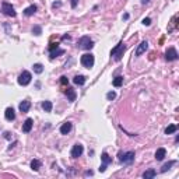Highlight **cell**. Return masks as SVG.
<instances>
[{"label": "cell", "instance_id": "cell-1", "mask_svg": "<svg viewBox=\"0 0 179 179\" xmlns=\"http://www.w3.org/2000/svg\"><path fill=\"white\" fill-rule=\"evenodd\" d=\"M134 157H136L134 151H126V153L119 151V153H118V160L121 161V162H123V164H126V165L132 164L133 161H134Z\"/></svg>", "mask_w": 179, "mask_h": 179}, {"label": "cell", "instance_id": "cell-2", "mask_svg": "<svg viewBox=\"0 0 179 179\" xmlns=\"http://www.w3.org/2000/svg\"><path fill=\"white\" fill-rule=\"evenodd\" d=\"M124 51H126V46H124V44H123V42H119V44H118L116 46H115L112 51H111V56L113 58V60L119 62V60L122 59V56H123Z\"/></svg>", "mask_w": 179, "mask_h": 179}, {"label": "cell", "instance_id": "cell-3", "mask_svg": "<svg viewBox=\"0 0 179 179\" xmlns=\"http://www.w3.org/2000/svg\"><path fill=\"white\" fill-rule=\"evenodd\" d=\"M77 46L80 48V49L90 51V49H92V46H94V42L91 41V38H90V37L84 35V37H81L80 39H78V42H77Z\"/></svg>", "mask_w": 179, "mask_h": 179}, {"label": "cell", "instance_id": "cell-4", "mask_svg": "<svg viewBox=\"0 0 179 179\" xmlns=\"http://www.w3.org/2000/svg\"><path fill=\"white\" fill-rule=\"evenodd\" d=\"M80 63L85 67V69H91V67L94 66V63H95L94 55H92V53H85V55H83L81 56V59H80Z\"/></svg>", "mask_w": 179, "mask_h": 179}, {"label": "cell", "instance_id": "cell-5", "mask_svg": "<svg viewBox=\"0 0 179 179\" xmlns=\"http://www.w3.org/2000/svg\"><path fill=\"white\" fill-rule=\"evenodd\" d=\"M31 80H32V76H31V73L27 71V70H24V71L18 76V84L22 85V87L28 85L29 83H31Z\"/></svg>", "mask_w": 179, "mask_h": 179}, {"label": "cell", "instance_id": "cell-6", "mask_svg": "<svg viewBox=\"0 0 179 179\" xmlns=\"http://www.w3.org/2000/svg\"><path fill=\"white\" fill-rule=\"evenodd\" d=\"M2 11H3V14L8 15V17H15V15H17L14 7H13L8 2H3V3H2Z\"/></svg>", "mask_w": 179, "mask_h": 179}, {"label": "cell", "instance_id": "cell-7", "mask_svg": "<svg viewBox=\"0 0 179 179\" xmlns=\"http://www.w3.org/2000/svg\"><path fill=\"white\" fill-rule=\"evenodd\" d=\"M83 151H84V147H83V144H80V143H76V144L73 146V148H71V153H70V155H71V158H78V157H81Z\"/></svg>", "mask_w": 179, "mask_h": 179}, {"label": "cell", "instance_id": "cell-8", "mask_svg": "<svg viewBox=\"0 0 179 179\" xmlns=\"http://www.w3.org/2000/svg\"><path fill=\"white\" fill-rule=\"evenodd\" d=\"M179 56H178V52H176V49L174 46L168 48L167 49V52H165V59L168 60V62H174V60H176Z\"/></svg>", "mask_w": 179, "mask_h": 179}, {"label": "cell", "instance_id": "cell-9", "mask_svg": "<svg viewBox=\"0 0 179 179\" xmlns=\"http://www.w3.org/2000/svg\"><path fill=\"white\" fill-rule=\"evenodd\" d=\"M101 160H102V164H101V167H99V172H105L106 167L112 162V158L108 155V153H102V155H101Z\"/></svg>", "mask_w": 179, "mask_h": 179}, {"label": "cell", "instance_id": "cell-10", "mask_svg": "<svg viewBox=\"0 0 179 179\" xmlns=\"http://www.w3.org/2000/svg\"><path fill=\"white\" fill-rule=\"evenodd\" d=\"M148 49V42L147 41H143V42H140V45L137 46V49H136V56H141L144 52Z\"/></svg>", "mask_w": 179, "mask_h": 179}, {"label": "cell", "instance_id": "cell-11", "mask_svg": "<svg viewBox=\"0 0 179 179\" xmlns=\"http://www.w3.org/2000/svg\"><path fill=\"white\" fill-rule=\"evenodd\" d=\"M32 124H34V121L31 119V118L25 119V122H24V124H22V132H24V133H29V132H31V129H32Z\"/></svg>", "mask_w": 179, "mask_h": 179}, {"label": "cell", "instance_id": "cell-12", "mask_svg": "<svg viewBox=\"0 0 179 179\" xmlns=\"http://www.w3.org/2000/svg\"><path fill=\"white\" fill-rule=\"evenodd\" d=\"M18 108H20V111H21L22 113H27L29 111V108H31V102H29L28 99H24V101H21V102H20Z\"/></svg>", "mask_w": 179, "mask_h": 179}, {"label": "cell", "instance_id": "cell-13", "mask_svg": "<svg viewBox=\"0 0 179 179\" xmlns=\"http://www.w3.org/2000/svg\"><path fill=\"white\" fill-rule=\"evenodd\" d=\"M165 157H167V150H165L164 147H160V148L155 151V160H157V161H162Z\"/></svg>", "mask_w": 179, "mask_h": 179}, {"label": "cell", "instance_id": "cell-14", "mask_svg": "<svg viewBox=\"0 0 179 179\" xmlns=\"http://www.w3.org/2000/svg\"><path fill=\"white\" fill-rule=\"evenodd\" d=\"M4 118H6V121L11 122V121H14L15 119V112L13 108H7L6 109V112H4Z\"/></svg>", "mask_w": 179, "mask_h": 179}, {"label": "cell", "instance_id": "cell-15", "mask_svg": "<svg viewBox=\"0 0 179 179\" xmlns=\"http://www.w3.org/2000/svg\"><path fill=\"white\" fill-rule=\"evenodd\" d=\"M66 95H67V98H69L70 102H74V101H76L77 94H76V90H74V88L67 87V90H66Z\"/></svg>", "mask_w": 179, "mask_h": 179}, {"label": "cell", "instance_id": "cell-16", "mask_svg": "<svg viewBox=\"0 0 179 179\" xmlns=\"http://www.w3.org/2000/svg\"><path fill=\"white\" fill-rule=\"evenodd\" d=\"M71 128H73V126H71L70 122H65V123L60 126V133H62V134H69Z\"/></svg>", "mask_w": 179, "mask_h": 179}, {"label": "cell", "instance_id": "cell-17", "mask_svg": "<svg viewBox=\"0 0 179 179\" xmlns=\"http://www.w3.org/2000/svg\"><path fill=\"white\" fill-rule=\"evenodd\" d=\"M35 13H37V6H35V4L29 6V7H27L25 10H24V14H25L27 17H29V15H34Z\"/></svg>", "mask_w": 179, "mask_h": 179}, {"label": "cell", "instance_id": "cell-18", "mask_svg": "<svg viewBox=\"0 0 179 179\" xmlns=\"http://www.w3.org/2000/svg\"><path fill=\"white\" fill-rule=\"evenodd\" d=\"M49 52H51V56H49L51 59H55V58H58L59 55H63V53H65V51H63V49H60V48L52 49V51H49Z\"/></svg>", "mask_w": 179, "mask_h": 179}, {"label": "cell", "instance_id": "cell-19", "mask_svg": "<svg viewBox=\"0 0 179 179\" xmlns=\"http://www.w3.org/2000/svg\"><path fill=\"white\" fill-rule=\"evenodd\" d=\"M73 81H74V84H77V85H84L85 84V77L78 74V76H76L73 78Z\"/></svg>", "mask_w": 179, "mask_h": 179}, {"label": "cell", "instance_id": "cell-20", "mask_svg": "<svg viewBox=\"0 0 179 179\" xmlns=\"http://www.w3.org/2000/svg\"><path fill=\"white\" fill-rule=\"evenodd\" d=\"M155 175H157V172L154 171V169H147V171L143 174V178L144 179H151V178H154Z\"/></svg>", "mask_w": 179, "mask_h": 179}, {"label": "cell", "instance_id": "cell-21", "mask_svg": "<svg viewBox=\"0 0 179 179\" xmlns=\"http://www.w3.org/2000/svg\"><path fill=\"white\" fill-rule=\"evenodd\" d=\"M178 130V124H169L168 128L165 129V134H174Z\"/></svg>", "mask_w": 179, "mask_h": 179}, {"label": "cell", "instance_id": "cell-22", "mask_svg": "<svg viewBox=\"0 0 179 179\" xmlns=\"http://www.w3.org/2000/svg\"><path fill=\"white\" fill-rule=\"evenodd\" d=\"M113 87H121L122 84H123V77L122 76H118V77H115L113 78Z\"/></svg>", "mask_w": 179, "mask_h": 179}, {"label": "cell", "instance_id": "cell-23", "mask_svg": "<svg viewBox=\"0 0 179 179\" xmlns=\"http://www.w3.org/2000/svg\"><path fill=\"white\" fill-rule=\"evenodd\" d=\"M42 109L45 112H52V102L51 101H44L42 102Z\"/></svg>", "mask_w": 179, "mask_h": 179}, {"label": "cell", "instance_id": "cell-24", "mask_svg": "<svg viewBox=\"0 0 179 179\" xmlns=\"http://www.w3.org/2000/svg\"><path fill=\"white\" fill-rule=\"evenodd\" d=\"M31 168H32L34 171H39V168H41V161L39 160H32V161H31Z\"/></svg>", "mask_w": 179, "mask_h": 179}, {"label": "cell", "instance_id": "cell-25", "mask_svg": "<svg viewBox=\"0 0 179 179\" xmlns=\"http://www.w3.org/2000/svg\"><path fill=\"white\" fill-rule=\"evenodd\" d=\"M175 164H176V161H169V162L164 164V165H162V168H161V172H167L172 167V165H175Z\"/></svg>", "mask_w": 179, "mask_h": 179}, {"label": "cell", "instance_id": "cell-26", "mask_svg": "<svg viewBox=\"0 0 179 179\" xmlns=\"http://www.w3.org/2000/svg\"><path fill=\"white\" fill-rule=\"evenodd\" d=\"M32 69H34V71H35L37 74H41L42 71H44V66H42L41 63H35V65L32 66Z\"/></svg>", "mask_w": 179, "mask_h": 179}, {"label": "cell", "instance_id": "cell-27", "mask_svg": "<svg viewBox=\"0 0 179 179\" xmlns=\"http://www.w3.org/2000/svg\"><path fill=\"white\" fill-rule=\"evenodd\" d=\"M32 32L35 34V35H41V34H42V28H41L39 25H34L32 27Z\"/></svg>", "mask_w": 179, "mask_h": 179}, {"label": "cell", "instance_id": "cell-28", "mask_svg": "<svg viewBox=\"0 0 179 179\" xmlns=\"http://www.w3.org/2000/svg\"><path fill=\"white\" fill-rule=\"evenodd\" d=\"M115 97H116V92L115 91H109L108 94H106V98L109 99V101H112V99H115Z\"/></svg>", "mask_w": 179, "mask_h": 179}, {"label": "cell", "instance_id": "cell-29", "mask_svg": "<svg viewBox=\"0 0 179 179\" xmlns=\"http://www.w3.org/2000/svg\"><path fill=\"white\" fill-rule=\"evenodd\" d=\"M67 83H69V80H67V77H66V76H62V77H60V84L67 85Z\"/></svg>", "mask_w": 179, "mask_h": 179}, {"label": "cell", "instance_id": "cell-30", "mask_svg": "<svg viewBox=\"0 0 179 179\" xmlns=\"http://www.w3.org/2000/svg\"><path fill=\"white\" fill-rule=\"evenodd\" d=\"M143 24L148 27V25L151 24V18H148V17H147V18H144V20H143Z\"/></svg>", "mask_w": 179, "mask_h": 179}, {"label": "cell", "instance_id": "cell-31", "mask_svg": "<svg viewBox=\"0 0 179 179\" xmlns=\"http://www.w3.org/2000/svg\"><path fill=\"white\" fill-rule=\"evenodd\" d=\"M60 6H62V3H60V2H55V3L52 4V7H53V8H56V7H60Z\"/></svg>", "mask_w": 179, "mask_h": 179}, {"label": "cell", "instance_id": "cell-32", "mask_svg": "<svg viewBox=\"0 0 179 179\" xmlns=\"http://www.w3.org/2000/svg\"><path fill=\"white\" fill-rule=\"evenodd\" d=\"M56 48H59V44H52L51 46H49V51H52V49H56Z\"/></svg>", "mask_w": 179, "mask_h": 179}, {"label": "cell", "instance_id": "cell-33", "mask_svg": "<svg viewBox=\"0 0 179 179\" xmlns=\"http://www.w3.org/2000/svg\"><path fill=\"white\" fill-rule=\"evenodd\" d=\"M77 2H78V0H71V7L73 8L77 7Z\"/></svg>", "mask_w": 179, "mask_h": 179}, {"label": "cell", "instance_id": "cell-34", "mask_svg": "<svg viewBox=\"0 0 179 179\" xmlns=\"http://www.w3.org/2000/svg\"><path fill=\"white\" fill-rule=\"evenodd\" d=\"M148 2H150V0H141V4H147Z\"/></svg>", "mask_w": 179, "mask_h": 179}]
</instances>
